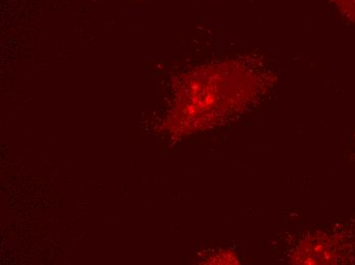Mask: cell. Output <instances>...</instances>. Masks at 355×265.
Masks as SVG:
<instances>
[{"label": "cell", "mask_w": 355, "mask_h": 265, "mask_svg": "<svg viewBox=\"0 0 355 265\" xmlns=\"http://www.w3.org/2000/svg\"><path fill=\"white\" fill-rule=\"evenodd\" d=\"M338 10L349 19L355 21V0H331Z\"/></svg>", "instance_id": "obj_1"}]
</instances>
